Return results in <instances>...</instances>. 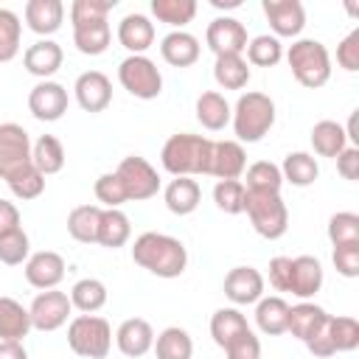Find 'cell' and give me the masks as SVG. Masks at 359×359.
<instances>
[{
  "label": "cell",
  "instance_id": "6",
  "mask_svg": "<svg viewBox=\"0 0 359 359\" xmlns=\"http://www.w3.org/2000/svg\"><path fill=\"white\" fill-rule=\"evenodd\" d=\"M244 213L250 216V224L258 236L275 241L289 227V210L280 194H252L244 191Z\"/></svg>",
  "mask_w": 359,
  "mask_h": 359
},
{
  "label": "cell",
  "instance_id": "22",
  "mask_svg": "<svg viewBox=\"0 0 359 359\" xmlns=\"http://www.w3.org/2000/svg\"><path fill=\"white\" fill-rule=\"evenodd\" d=\"M62 62H65V53H62V48H59L53 39H39V42H34V45L22 53L25 70H28L31 76H39L42 81H48V79L62 67Z\"/></svg>",
  "mask_w": 359,
  "mask_h": 359
},
{
  "label": "cell",
  "instance_id": "46",
  "mask_svg": "<svg viewBox=\"0 0 359 359\" xmlns=\"http://www.w3.org/2000/svg\"><path fill=\"white\" fill-rule=\"evenodd\" d=\"M28 252H31V241H28V233L22 227L8 233V236H0V264L17 266V264L28 261Z\"/></svg>",
  "mask_w": 359,
  "mask_h": 359
},
{
  "label": "cell",
  "instance_id": "16",
  "mask_svg": "<svg viewBox=\"0 0 359 359\" xmlns=\"http://www.w3.org/2000/svg\"><path fill=\"white\" fill-rule=\"evenodd\" d=\"M65 278V258L53 250H39L25 261V280L34 289H56Z\"/></svg>",
  "mask_w": 359,
  "mask_h": 359
},
{
  "label": "cell",
  "instance_id": "43",
  "mask_svg": "<svg viewBox=\"0 0 359 359\" xmlns=\"http://www.w3.org/2000/svg\"><path fill=\"white\" fill-rule=\"evenodd\" d=\"M213 202L222 213H230V216L244 213V182L241 180H219L213 185Z\"/></svg>",
  "mask_w": 359,
  "mask_h": 359
},
{
  "label": "cell",
  "instance_id": "20",
  "mask_svg": "<svg viewBox=\"0 0 359 359\" xmlns=\"http://www.w3.org/2000/svg\"><path fill=\"white\" fill-rule=\"evenodd\" d=\"M25 22L34 34L50 36L65 22V3L62 0H28L25 3Z\"/></svg>",
  "mask_w": 359,
  "mask_h": 359
},
{
  "label": "cell",
  "instance_id": "31",
  "mask_svg": "<svg viewBox=\"0 0 359 359\" xmlns=\"http://www.w3.org/2000/svg\"><path fill=\"white\" fill-rule=\"evenodd\" d=\"M31 163L42 177L59 174L65 168V146L59 137L53 135H42L34 146H31Z\"/></svg>",
  "mask_w": 359,
  "mask_h": 359
},
{
  "label": "cell",
  "instance_id": "58",
  "mask_svg": "<svg viewBox=\"0 0 359 359\" xmlns=\"http://www.w3.org/2000/svg\"><path fill=\"white\" fill-rule=\"evenodd\" d=\"M216 8H236V6H241V0H210Z\"/></svg>",
  "mask_w": 359,
  "mask_h": 359
},
{
  "label": "cell",
  "instance_id": "30",
  "mask_svg": "<svg viewBox=\"0 0 359 359\" xmlns=\"http://www.w3.org/2000/svg\"><path fill=\"white\" fill-rule=\"evenodd\" d=\"M286 320H289V303L283 297H261L255 303V325L266 337H280L286 334Z\"/></svg>",
  "mask_w": 359,
  "mask_h": 359
},
{
  "label": "cell",
  "instance_id": "25",
  "mask_svg": "<svg viewBox=\"0 0 359 359\" xmlns=\"http://www.w3.org/2000/svg\"><path fill=\"white\" fill-rule=\"evenodd\" d=\"M163 199H165V208L174 213V216H188L199 208V199H202V188L196 180L191 177H177L165 185L163 191Z\"/></svg>",
  "mask_w": 359,
  "mask_h": 359
},
{
  "label": "cell",
  "instance_id": "38",
  "mask_svg": "<svg viewBox=\"0 0 359 359\" xmlns=\"http://www.w3.org/2000/svg\"><path fill=\"white\" fill-rule=\"evenodd\" d=\"M70 303H73V309H79L84 314H93V311L104 309V303H107V286L98 278H81L70 289Z\"/></svg>",
  "mask_w": 359,
  "mask_h": 359
},
{
  "label": "cell",
  "instance_id": "19",
  "mask_svg": "<svg viewBox=\"0 0 359 359\" xmlns=\"http://www.w3.org/2000/svg\"><path fill=\"white\" fill-rule=\"evenodd\" d=\"M115 342H118V351L129 359H137V356H146L154 345V331L146 320L140 317H129L118 325L115 331Z\"/></svg>",
  "mask_w": 359,
  "mask_h": 359
},
{
  "label": "cell",
  "instance_id": "11",
  "mask_svg": "<svg viewBox=\"0 0 359 359\" xmlns=\"http://www.w3.org/2000/svg\"><path fill=\"white\" fill-rule=\"evenodd\" d=\"M205 42L216 56H227V53L241 56L250 39H247V28L236 17H216L205 31Z\"/></svg>",
  "mask_w": 359,
  "mask_h": 359
},
{
  "label": "cell",
  "instance_id": "36",
  "mask_svg": "<svg viewBox=\"0 0 359 359\" xmlns=\"http://www.w3.org/2000/svg\"><path fill=\"white\" fill-rule=\"evenodd\" d=\"M154 356L157 359H191L194 356V342L188 337L185 328L180 325H171L165 331H160L154 337Z\"/></svg>",
  "mask_w": 359,
  "mask_h": 359
},
{
  "label": "cell",
  "instance_id": "8",
  "mask_svg": "<svg viewBox=\"0 0 359 359\" xmlns=\"http://www.w3.org/2000/svg\"><path fill=\"white\" fill-rule=\"evenodd\" d=\"M123 191H126V199L129 202H143V199H151L157 196L160 191V174L157 168L146 160V157H137V154H129L118 163L115 168Z\"/></svg>",
  "mask_w": 359,
  "mask_h": 359
},
{
  "label": "cell",
  "instance_id": "28",
  "mask_svg": "<svg viewBox=\"0 0 359 359\" xmlns=\"http://www.w3.org/2000/svg\"><path fill=\"white\" fill-rule=\"evenodd\" d=\"M230 115H233V109H230V104L224 101L222 93L208 90V93H202V95L196 98V121H199L208 132L224 129V126L230 123Z\"/></svg>",
  "mask_w": 359,
  "mask_h": 359
},
{
  "label": "cell",
  "instance_id": "27",
  "mask_svg": "<svg viewBox=\"0 0 359 359\" xmlns=\"http://www.w3.org/2000/svg\"><path fill=\"white\" fill-rule=\"evenodd\" d=\"M109 42H112V28H109L107 20L73 25V45L84 56H101L109 48Z\"/></svg>",
  "mask_w": 359,
  "mask_h": 359
},
{
  "label": "cell",
  "instance_id": "15",
  "mask_svg": "<svg viewBox=\"0 0 359 359\" xmlns=\"http://www.w3.org/2000/svg\"><path fill=\"white\" fill-rule=\"evenodd\" d=\"M224 294L236 306H250L264 297V275L255 266H233L224 275Z\"/></svg>",
  "mask_w": 359,
  "mask_h": 359
},
{
  "label": "cell",
  "instance_id": "49",
  "mask_svg": "<svg viewBox=\"0 0 359 359\" xmlns=\"http://www.w3.org/2000/svg\"><path fill=\"white\" fill-rule=\"evenodd\" d=\"M93 191H95V199H98L104 208H121L123 202H129V199H126V191H123V185H121V180H118L115 171L101 174V177L95 180Z\"/></svg>",
  "mask_w": 359,
  "mask_h": 359
},
{
  "label": "cell",
  "instance_id": "55",
  "mask_svg": "<svg viewBox=\"0 0 359 359\" xmlns=\"http://www.w3.org/2000/svg\"><path fill=\"white\" fill-rule=\"evenodd\" d=\"M289 261L292 258H286V255H275L269 261V283L278 292H286V283H289Z\"/></svg>",
  "mask_w": 359,
  "mask_h": 359
},
{
  "label": "cell",
  "instance_id": "53",
  "mask_svg": "<svg viewBox=\"0 0 359 359\" xmlns=\"http://www.w3.org/2000/svg\"><path fill=\"white\" fill-rule=\"evenodd\" d=\"M337 171L342 180H351V182L359 180V149L356 146H345L337 154Z\"/></svg>",
  "mask_w": 359,
  "mask_h": 359
},
{
  "label": "cell",
  "instance_id": "21",
  "mask_svg": "<svg viewBox=\"0 0 359 359\" xmlns=\"http://www.w3.org/2000/svg\"><path fill=\"white\" fill-rule=\"evenodd\" d=\"M118 42L132 56H143V50H149L154 42V22L146 14H126L118 22Z\"/></svg>",
  "mask_w": 359,
  "mask_h": 359
},
{
  "label": "cell",
  "instance_id": "56",
  "mask_svg": "<svg viewBox=\"0 0 359 359\" xmlns=\"http://www.w3.org/2000/svg\"><path fill=\"white\" fill-rule=\"evenodd\" d=\"M14 230H20V210L14 202L0 199V236H8Z\"/></svg>",
  "mask_w": 359,
  "mask_h": 359
},
{
  "label": "cell",
  "instance_id": "4",
  "mask_svg": "<svg viewBox=\"0 0 359 359\" xmlns=\"http://www.w3.org/2000/svg\"><path fill=\"white\" fill-rule=\"evenodd\" d=\"M286 62L292 67V76L309 87V90H317L323 84H328L331 79V56H328V48L317 39H297L289 45L286 50Z\"/></svg>",
  "mask_w": 359,
  "mask_h": 359
},
{
  "label": "cell",
  "instance_id": "45",
  "mask_svg": "<svg viewBox=\"0 0 359 359\" xmlns=\"http://www.w3.org/2000/svg\"><path fill=\"white\" fill-rule=\"evenodd\" d=\"M328 238L334 247L359 244V216L351 210H339L328 219Z\"/></svg>",
  "mask_w": 359,
  "mask_h": 359
},
{
  "label": "cell",
  "instance_id": "32",
  "mask_svg": "<svg viewBox=\"0 0 359 359\" xmlns=\"http://www.w3.org/2000/svg\"><path fill=\"white\" fill-rule=\"evenodd\" d=\"M244 331H250L247 317L238 309H216L210 317V337L219 348H227L233 339H238Z\"/></svg>",
  "mask_w": 359,
  "mask_h": 359
},
{
  "label": "cell",
  "instance_id": "5",
  "mask_svg": "<svg viewBox=\"0 0 359 359\" xmlns=\"http://www.w3.org/2000/svg\"><path fill=\"white\" fill-rule=\"evenodd\" d=\"M67 345L76 356L84 359H107L112 348V328L104 317L79 314L67 325Z\"/></svg>",
  "mask_w": 359,
  "mask_h": 359
},
{
  "label": "cell",
  "instance_id": "13",
  "mask_svg": "<svg viewBox=\"0 0 359 359\" xmlns=\"http://www.w3.org/2000/svg\"><path fill=\"white\" fill-rule=\"evenodd\" d=\"M266 20H269V28L275 31L272 36L280 39V36H297L306 25V11L300 6V0H264L261 3Z\"/></svg>",
  "mask_w": 359,
  "mask_h": 359
},
{
  "label": "cell",
  "instance_id": "54",
  "mask_svg": "<svg viewBox=\"0 0 359 359\" xmlns=\"http://www.w3.org/2000/svg\"><path fill=\"white\" fill-rule=\"evenodd\" d=\"M331 317V314H328ZM306 348H309V353H314V356H320V359H328V356H334L337 351H334V345H331V334H328V323L314 334V337H309L306 339Z\"/></svg>",
  "mask_w": 359,
  "mask_h": 359
},
{
  "label": "cell",
  "instance_id": "33",
  "mask_svg": "<svg viewBox=\"0 0 359 359\" xmlns=\"http://www.w3.org/2000/svg\"><path fill=\"white\" fill-rule=\"evenodd\" d=\"M278 168H280L283 182L297 185V188H306L320 177V165L309 151H289L283 157V165H278Z\"/></svg>",
  "mask_w": 359,
  "mask_h": 359
},
{
  "label": "cell",
  "instance_id": "14",
  "mask_svg": "<svg viewBox=\"0 0 359 359\" xmlns=\"http://www.w3.org/2000/svg\"><path fill=\"white\" fill-rule=\"evenodd\" d=\"M73 93H76V104L84 112H104L112 101V81L101 70H87L76 79Z\"/></svg>",
  "mask_w": 359,
  "mask_h": 359
},
{
  "label": "cell",
  "instance_id": "2",
  "mask_svg": "<svg viewBox=\"0 0 359 359\" xmlns=\"http://www.w3.org/2000/svg\"><path fill=\"white\" fill-rule=\"evenodd\" d=\"M210 151H213V140L202 135L180 132L165 140L160 151V163L174 177H196L210 171Z\"/></svg>",
  "mask_w": 359,
  "mask_h": 359
},
{
  "label": "cell",
  "instance_id": "10",
  "mask_svg": "<svg viewBox=\"0 0 359 359\" xmlns=\"http://www.w3.org/2000/svg\"><path fill=\"white\" fill-rule=\"evenodd\" d=\"M73 311V303L65 292L59 289H45L34 297L31 309H28V317H31V328L36 331H56L67 323Z\"/></svg>",
  "mask_w": 359,
  "mask_h": 359
},
{
  "label": "cell",
  "instance_id": "24",
  "mask_svg": "<svg viewBox=\"0 0 359 359\" xmlns=\"http://www.w3.org/2000/svg\"><path fill=\"white\" fill-rule=\"evenodd\" d=\"M325 323H328V314H325V309L317 306V303L303 300V303H297V306H289L286 331H289L292 337L303 339V342H306L309 337H314Z\"/></svg>",
  "mask_w": 359,
  "mask_h": 359
},
{
  "label": "cell",
  "instance_id": "3",
  "mask_svg": "<svg viewBox=\"0 0 359 359\" xmlns=\"http://www.w3.org/2000/svg\"><path fill=\"white\" fill-rule=\"evenodd\" d=\"M230 121L238 143H258L275 123V101L266 93H244L238 95Z\"/></svg>",
  "mask_w": 359,
  "mask_h": 359
},
{
  "label": "cell",
  "instance_id": "57",
  "mask_svg": "<svg viewBox=\"0 0 359 359\" xmlns=\"http://www.w3.org/2000/svg\"><path fill=\"white\" fill-rule=\"evenodd\" d=\"M0 359H28L22 342H0Z\"/></svg>",
  "mask_w": 359,
  "mask_h": 359
},
{
  "label": "cell",
  "instance_id": "34",
  "mask_svg": "<svg viewBox=\"0 0 359 359\" xmlns=\"http://www.w3.org/2000/svg\"><path fill=\"white\" fill-rule=\"evenodd\" d=\"M98 222H101L98 205H79L67 213V233L81 244H98Z\"/></svg>",
  "mask_w": 359,
  "mask_h": 359
},
{
  "label": "cell",
  "instance_id": "42",
  "mask_svg": "<svg viewBox=\"0 0 359 359\" xmlns=\"http://www.w3.org/2000/svg\"><path fill=\"white\" fill-rule=\"evenodd\" d=\"M22 22L11 8H0V65L11 62L20 53Z\"/></svg>",
  "mask_w": 359,
  "mask_h": 359
},
{
  "label": "cell",
  "instance_id": "52",
  "mask_svg": "<svg viewBox=\"0 0 359 359\" xmlns=\"http://www.w3.org/2000/svg\"><path fill=\"white\" fill-rule=\"evenodd\" d=\"M222 351L227 353V359H261V342L252 331H244L238 339H233Z\"/></svg>",
  "mask_w": 359,
  "mask_h": 359
},
{
  "label": "cell",
  "instance_id": "50",
  "mask_svg": "<svg viewBox=\"0 0 359 359\" xmlns=\"http://www.w3.org/2000/svg\"><path fill=\"white\" fill-rule=\"evenodd\" d=\"M337 62L342 70L356 73L359 70V28H353L339 45H337Z\"/></svg>",
  "mask_w": 359,
  "mask_h": 359
},
{
  "label": "cell",
  "instance_id": "12",
  "mask_svg": "<svg viewBox=\"0 0 359 359\" xmlns=\"http://www.w3.org/2000/svg\"><path fill=\"white\" fill-rule=\"evenodd\" d=\"M28 109L36 121L53 123L67 112V90L59 81H39L28 93Z\"/></svg>",
  "mask_w": 359,
  "mask_h": 359
},
{
  "label": "cell",
  "instance_id": "44",
  "mask_svg": "<svg viewBox=\"0 0 359 359\" xmlns=\"http://www.w3.org/2000/svg\"><path fill=\"white\" fill-rule=\"evenodd\" d=\"M328 334L337 353H348L359 348V323L353 317H328Z\"/></svg>",
  "mask_w": 359,
  "mask_h": 359
},
{
  "label": "cell",
  "instance_id": "17",
  "mask_svg": "<svg viewBox=\"0 0 359 359\" xmlns=\"http://www.w3.org/2000/svg\"><path fill=\"white\" fill-rule=\"evenodd\" d=\"M323 289V264L314 255H297L289 261V283L286 292H292L300 300L314 297Z\"/></svg>",
  "mask_w": 359,
  "mask_h": 359
},
{
  "label": "cell",
  "instance_id": "39",
  "mask_svg": "<svg viewBox=\"0 0 359 359\" xmlns=\"http://www.w3.org/2000/svg\"><path fill=\"white\" fill-rule=\"evenodd\" d=\"M280 185H283V177H280V168L269 160H258L247 168V182H244V191H252V194H280Z\"/></svg>",
  "mask_w": 359,
  "mask_h": 359
},
{
  "label": "cell",
  "instance_id": "51",
  "mask_svg": "<svg viewBox=\"0 0 359 359\" xmlns=\"http://www.w3.org/2000/svg\"><path fill=\"white\" fill-rule=\"evenodd\" d=\"M334 266L342 278H356L359 275V244H342L334 247Z\"/></svg>",
  "mask_w": 359,
  "mask_h": 359
},
{
  "label": "cell",
  "instance_id": "35",
  "mask_svg": "<svg viewBox=\"0 0 359 359\" xmlns=\"http://www.w3.org/2000/svg\"><path fill=\"white\" fill-rule=\"evenodd\" d=\"M213 79L222 90H244L250 81V67L244 56L227 53V56H216L213 65Z\"/></svg>",
  "mask_w": 359,
  "mask_h": 359
},
{
  "label": "cell",
  "instance_id": "26",
  "mask_svg": "<svg viewBox=\"0 0 359 359\" xmlns=\"http://www.w3.org/2000/svg\"><path fill=\"white\" fill-rule=\"evenodd\" d=\"M31 331V317L14 297H0V342H22Z\"/></svg>",
  "mask_w": 359,
  "mask_h": 359
},
{
  "label": "cell",
  "instance_id": "47",
  "mask_svg": "<svg viewBox=\"0 0 359 359\" xmlns=\"http://www.w3.org/2000/svg\"><path fill=\"white\" fill-rule=\"evenodd\" d=\"M8 188H11V194L17 196V199H36L42 191H45V177L34 168V163L28 165V168H22L20 174H14L11 180H8Z\"/></svg>",
  "mask_w": 359,
  "mask_h": 359
},
{
  "label": "cell",
  "instance_id": "40",
  "mask_svg": "<svg viewBox=\"0 0 359 359\" xmlns=\"http://www.w3.org/2000/svg\"><path fill=\"white\" fill-rule=\"evenodd\" d=\"M151 14L160 22L182 31V25H188L196 14V3L194 0H151Z\"/></svg>",
  "mask_w": 359,
  "mask_h": 359
},
{
  "label": "cell",
  "instance_id": "37",
  "mask_svg": "<svg viewBox=\"0 0 359 359\" xmlns=\"http://www.w3.org/2000/svg\"><path fill=\"white\" fill-rule=\"evenodd\" d=\"M311 146L320 157H334L348 146V137H345V129L337 123V121H317L311 126Z\"/></svg>",
  "mask_w": 359,
  "mask_h": 359
},
{
  "label": "cell",
  "instance_id": "29",
  "mask_svg": "<svg viewBox=\"0 0 359 359\" xmlns=\"http://www.w3.org/2000/svg\"><path fill=\"white\" fill-rule=\"evenodd\" d=\"M129 236H132L129 216L121 208H104L101 222H98V244L109 247V250H118L129 241Z\"/></svg>",
  "mask_w": 359,
  "mask_h": 359
},
{
  "label": "cell",
  "instance_id": "41",
  "mask_svg": "<svg viewBox=\"0 0 359 359\" xmlns=\"http://www.w3.org/2000/svg\"><path fill=\"white\" fill-rule=\"evenodd\" d=\"M247 62L255 65V67H275L280 59H283V45L280 39L269 36V34H261L255 39L247 42Z\"/></svg>",
  "mask_w": 359,
  "mask_h": 359
},
{
  "label": "cell",
  "instance_id": "18",
  "mask_svg": "<svg viewBox=\"0 0 359 359\" xmlns=\"http://www.w3.org/2000/svg\"><path fill=\"white\" fill-rule=\"evenodd\" d=\"M247 168V154L238 140H216L210 151V171L208 177L216 180H238Z\"/></svg>",
  "mask_w": 359,
  "mask_h": 359
},
{
  "label": "cell",
  "instance_id": "1",
  "mask_svg": "<svg viewBox=\"0 0 359 359\" xmlns=\"http://www.w3.org/2000/svg\"><path fill=\"white\" fill-rule=\"evenodd\" d=\"M132 261L157 278H180L188 266V250L180 238L149 230L135 238Z\"/></svg>",
  "mask_w": 359,
  "mask_h": 359
},
{
  "label": "cell",
  "instance_id": "7",
  "mask_svg": "<svg viewBox=\"0 0 359 359\" xmlns=\"http://www.w3.org/2000/svg\"><path fill=\"white\" fill-rule=\"evenodd\" d=\"M118 81L129 95L143 101H151L163 93V76L149 56H126L118 65Z\"/></svg>",
  "mask_w": 359,
  "mask_h": 359
},
{
  "label": "cell",
  "instance_id": "23",
  "mask_svg": "<svg viewBox=\"0 0 359 359\" xmlns=\"http://www.w3.org/2000/svg\"><path fill=\"white\" fill-rule=\"evenodd\" d=\"M199 53H202L199 39L194 34H188V31H171L160 42V56L171 67H191L199 59Z\"/></svg>",
  "mask_w": 359,
  "mask_h": 359
},
{
  "label": "cell",
  "instance_id": "48",
  "mask_svg": "<svg viewBox=\"0 0 359 359\" xmlns=\"http://www.w3.org/2000/svg\"><path fill=\"white\" fill-rule=\"evenodd\" d=\"M118 0H73L70 6V22L73 25H84V22H95V20H107V14L115 8Z\"/></svg>",
  "mask_w": 359,
  "mask_h": 359
},
{
  "label": "cell",
  "instance_id": "9",
  "mask_svg": "<svg viewBox=\"0 0 359 359\" xmlns=\"http://www.w3.org/2000/svg\"><path fill=\"white\" fill-rule=\"evenodd\" d=\"M31 165V137L20 123H0V180H11Z\"/></svg>",
  "mask_w": 359,
  "mask_h": 359
}]
</instances>
